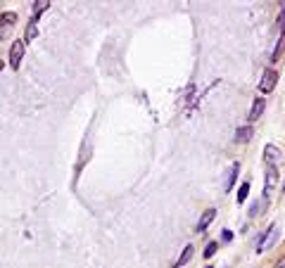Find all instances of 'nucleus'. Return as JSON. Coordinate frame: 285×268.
Wrapping results in <instances>:
<instances>
[{
    "mask_svg": "<svg viewBox=\"0 0 285 268\" xmlns=\"http://www.w3.org/2000/svg\"><path fill=\"white\" fill-rule=\"evenodd\" d=\"M276 240H278V225H269L266 230H264L262 240L257 242V254H264L266 249H271V247L276 245Z\"/></svg>",
    "mask_w": 285,
    "mask_h": 268,
    "instance_id": "f257e3e1",
    "label": "nucleus"
},
{
    "mask_svg": "<svg viewBox=\"0 0 285 268\" xmlns=\"http://www.w3.org/2000/svg\"><path fill=\"white\" fill-rule=\"evenodd\" d=\"M14 24H17V14H14V12H2V14H0V41H7V38H10Z\"/></svg>",
    "mask_w": 285,
    "mask_h": 268,
    "instance_id": "f03ea898",
    "label": "nucleus"
},
{
    "mask_svg": "<svg viewBox=\"0 0 285 268\" xmlns=\"http://www.w3.org/2000/svg\"><path fill=\"white\" fill-rule=\"evenodd\" d=\"M278 178H281V176H278V169H276V166H266V183H264V200H266V202L271 200Z\"/></svg>",
    "mask_w": 285,
    "mask_h": 268,
    "instance_id": "7ed1b4c3",
    "label": "nucleus"
},
{
    "mask_svg": "<svg viewBox=\"0 0 285 268\" xmlns=\"http://www.w3.org/2000/svg\"><path fill=\"white\" fill-rule=\"evenodd\" d=\"M24 53H26V43H24V41H12V45H10V67L12 69H19Z\"/></svg>",
    "mask_w": 285,
    "mask_h": 268,
    "instance_id": "20e7f679",
    "label": "nucleus"
},
{
    "mask_svg": "<svg viewBox=\"0 0 285 268\" xmlns=\"http://www.w3.org/2000/svg\"><path fill=\"white\" fill-rule=\"evenodd\" d=\"M281 157H283V152H281V147L276 142H269L264 147V161H266V166H276L281 161Z\"/></svg>",
    "mask_w": 285,
    "mask_h": 268,
    "instance_id": "39448f33",
    "label": "nucleus"
},
{
    "mask_svg": "<svg viewBox=\"0 0 285 268\" xmlns=\"http://www.w3.org/2000/svg\"><path fill=\"white\" fill-rule=\"evenodd\" d=\"M276 81H278V74H276L274 69H266L262 76V81H259V90H262V93H271L276 88Z\"/></svg>",
    "mask_w": 285,
    "mask_h": 268,
    "instance_id": "423d86ee",
    "label": "nucleus"
},
{
    "mask_svg": "<svg viewBox=\"0 0 285 268\" xmlns=\"http://www.w3.org/2000/svg\"><path fill=\"white\" fill-rule=\"evenodd\" d=\"M238 173H240V164L235 161V164H230V169L226 171V181H223V193H230L233 190V185L238 181Z\"/></svg>",
    "mask_w": 285,
    "mask_h": 268,
    "instance_id": "0eeeda50",
    "label": "nucleus"
},
{
    "mask_svg": "<svg viewBox=\"0 0 285 268\" xmlns=\"http://www.w3.org/2000/svg\"><path fill=\"white\" fill-rule=\"evenodd\" d=\"M264 109H266V100H264V97H257V100L252 102V109H250L247 119H250V121L254 124V121H257V119L264 114Z\"/></svg>",
    "mask_w": 285,
    "mask_h": 268,
    "instance_id": "6e6552de",
    "label": "nucleus"
},
{
    "mask_svg": "<svg viewBox=\"0 0 285 268\" xmlns=\"http://www.w3.org/2000/svg\"><path fill=\"white\" fill-rule=\"evenodd\" d=\"M254 135L252 126H240V129L235 131V142H240V145H245V142H250Z\"/></svg>",
    "mask_w": 285,
    "mask_h": 268,
    "instance_id": "1a4fd4ad",
    "label": "nucleus"
},
{
    "mask_svg": "<svg viewBox=\"0 0 285 268\" xmlns=\"http://www.w3.org/2000/svg\"><path fill=\"white\" fill-rule=\"evenodd\" d=\"M214 216H216V209H207L205 214H202V218H200L198 223V233H205L209 225H212V221H214Z\"/></svg>",
    "mask_w": 285,
    "mask_h": 268,
    "instance_id": "9d476101",
    "label": "nucleus"
},
{
    "mask_svg": "<svg viewBox=\"0 0 285 268\" xmlns=\"http://www.w3.org/2000/svg\"><path fill=\"white\" fill-rule=\"evenodd\" d=\"M193 254H195V247H193V245H188L186 249H183V254H181V257H178V259H176V261H174V268H181V266H186L188 261L193 259Z\"/></svg>",
    "mask_w": 285,
    "mask_h": 268,
    "instance_id": "9b49d317",
    "label": "nucleus"
},
{
    "mask_svg": "<svg viewBox=\"0 0 285 268\" xmlns=\"http://www.w3.org/2000/svg\"><path fill=\"white\" fill-rule=\"evenodd\" d=\"M48 7H50V0H36V2H33V19H38Z\"/></svg>",
    "mask_w": 285,
    "mask_h": 268,
    "instance_id": "f8f14e48",
    "label": "nucleus"
},
{
    "mask_svg": "<svg viewBox=\"0 0 285 268\" xmlns=\"http://www.w3.org/2000/svg\"><path fill=\"white\" fill-rule=\"evenodd\" d=\"M36 36H38V26H36V19H31L29 26L24 29V43H26V41H33Z\"/></svg>",
    "mask_w": 285,
    "mask_h": 268,
    "instance_id": "ddd939ff",
    "label": "nucleus"
},
{
    "mask_svg": "<svg viewBox=\"0 0 285 268\" xmlns=\"http://www.w3.org/2000/svg\"><path fill=\"white\" fill-rule=\"evenodd\" d=\"M285 50V33H281V38H278V45L274 48V53H271V62H276L278 57H281V53Z\"/></svg>",
    "mask_w": 285,
    "mask_h": 268,
    "instance_id": "4468645a",
    "label": "nucleus"
},
{
    "mask_svg": "<svg viewBox=\"0 0 285 268\" xmlns=\"http://www.w3.org/2000/svg\"><path fill=\"white\" fill-rule=\"evenodd\" d=\"M266 204H269V202H266V200H262V202H259V204L254 202L252 206H250V216H252V218H257V216H262V211H264V209H266Z\"/></svg>",
    "mask_w": 285,
    "mask_h": 268,
    "instance_id": "2eb2a0df",
    "label": "nucleus"
},
{
    "mask_svg": "<svg viewBox=\"0 0 285 268\" xmlns=\"http://www.w3.org/2000/svg\"><path fill=\"white\" fill-rule=\"evenodd\" d=\"M247 195H250V183H242L240 190H238V195H235V197H238V204L245 202V200H247Z\"/></svg>",
    "mask_w": 285,
    "mask_h": 268,
    "instance_id": "dca6fc26",
    "label": "nucleus"
},
{
    "mask_svg": "<svg viewBox=\"0 0 285 268\" xmlns=\"http://www.w3.org/2000/svg\"><path fill=\"white\" fill-rule=\"evenodd\" d=\"M216 249H219V245H216V242H209L207 249H205V259H212L214 254H216Z\"/></svg>",
    "mask_w": 285,
    "mask_h": 268,
    "instance_id": "f3484780",
    "label": "nucleus"
},
{
    "mask_svg": "<svg viewBox=\"0 0 285 268\" xmlns=\"http://www.w3.org/2000/svg\"><path fill=\"white\" fill-rule=\"evenodd\" d=\"M278 29H281V33H285V2H283V12L278 14Z\"/></svg>",
    "mask_w": 285,
    "mask_h": 268,
    "instance_id": "a211bd4d",
    "label": "nucleus"
},
{
    "mask_svg": "<svg viewBox=\"0 0 285 268\" xmlns=\"http://www.w3.org/2000/svg\"><path fill=\"white\" fill-rule=\"evenodd\" d=\"M233 240V233L230 230H223V242H230Z\"/></svg>",
    "mask_w": 285,
    "mask_h": 268,
    "instance_id": "6ab92c4d",
    "label": "nucleus"
},
{
    "mask_svg": "<svg viewBox=\"0 0 285 268\" xmlns=\"http://www.w3.org/2000/svg\"><path fill=\"white\" fill-rule=\"evenodd\" d=\"M276 268H285V257L278 259V264H276Z\"/></svg>",
    "mask_w": 285,
    "mask_h": 268,
    "instance_id": "aec40b11",
    "label": "nucleus"
},
{
    "mask_svg": "<svg viewBox=\"0 0 285 268\" xmlns=\"http://www.w3.org/2000/svg\"><path fill=\"white\" fill-rule=\"evenodd\" d=\"M2 67H5V62H0V71H2Z\"/></svg>",
    "mask_w": 285,
    "mask_h": 268,
    "instance_id": "412c9836",
    "label": "nucleus"
},
{
    "mask_svg": "<svg viewBox=\"0 0 285 268\" xmlns=\"http://www.w3.org/2000/svg\"><path fill=\"white\" fill-rule=\"evenodd\" d=\"M283 193H285V188H283Z\"/></svg>",
    "mask_w": 285,
    "mask_h": 268,
    "instance_id": "4be33fe9",
    "label": "nucleus"
},
{
    "mask_svg": "<svg viewBox=\"0 0 285 268\" xmlns=\"http://www.w3.org/2000/svg\"><path fill=\"white\" fill-rule=\"evenodd\" d=\"M207 268H212V266H207Z\"/></svg>",
    "mask_w": 285,
    "mask_h": 268,
    "instance_id": "5701e85b",
    "label": "nucleus"
}]
</instances>
